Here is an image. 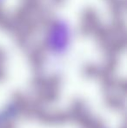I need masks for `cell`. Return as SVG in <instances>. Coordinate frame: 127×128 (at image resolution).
<instances>
[{"label":"cell","instance_id":"cell-1","mask_svg":"<svg viewBox=\"0 0 127 128\" xmlns=\"http://www.w3.org/2000/svg\"><path fill=\"white\" fill-rule=\"evenodd\" d=\"M50 51L57 55L63 53L70 43V30L67 26L57 23L52 26L47 38Z\"/></svg>","mask_w":127,"mask_h":128}]
</instances>
